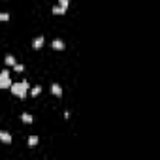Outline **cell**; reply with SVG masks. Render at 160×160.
Returning a JSON list of instances; mask_svg holds the SVG:
<instances>
[{
    "instance_id": "cell-9",
    "label": "cell",
    "mask_w": 160,
    "mask_h": 160,
    "mask_svg": "<svg viewBox=\"0 0 160 160\" xmlns=\"http://www.w3.org/2000/svg\"><path fill=\"white\" fill-rule=\"evenodd\" d=\"M6 64H8V66H13V64H15V59H13V55H6Z\"/></svg>"
},
{
    "instance_id": "cell-6",
    "label": "cell",
    "mask_w": 160,
    "mask_h": 160,
    "mask_svg": "<svg viewBox=\"0 0 160 160\" xmlns=\"http://www.w3.org/2000/svg\"><path fill=\"white\" fill-rule=\"evenodd\" d=\"M41 45H44V38H34V41H32V47H34V49H40Z\"/></svg>"
},
{
    "instance_id": "cell-1",
    "label": "cell",
    "mask_w": 160,
    "mask_h": 160,
    "mask_svg": "<svg viewBox=\"0 0 160 160\" xmlns=\"http://www.w3.org/2000/svg\"><path fill=\"white\" fill-rule=\"evenodd\" d=\"M12 92L15 94V96H19V98H25L27 96V92H28V83L27 81H21V83H12Z\"/></svg>"
},
{
    "instance_id": "cell-14",
    "label": "cell",
    "mask_w": 160,
    "mask_h": 160,
    "mask_svg": "<svg viewBox=\"0 0 160 160\" xmlns=\"http://www.w3.org/2000/svg\"><path fill=\"white\" fill-rule=\"evenodd\" d=\"M8 19H9L8 13H2V12H0V21H8Z\"/></svg>"
},
{
    "instance_id": "cell-3",
    "label": "cell",
    "mask_w": 160,
    "mask_h": 160,
    "mask_svg": "<svg viewBox=\"0 0 160 160\" xmlns=\"http://www.w3.org/2000/svg\"><path fill=\"white\" fill-rule=\"evenodd\" d=\"M51 92L60 98V96H62V89H60V85H59V83H53V85H51Z\"/></svg>"
},
{
    "instance_id": "cell-10",
    "label": "cell",
    "mask_w": 160,
    "mask_h": 160,
    "mask_svg": "<svg viewBox=\"0 0 160 160\" xmlns=\"http://www.w3.org/2000/svg\"><path fill=\"white\" fill-rule=\"evenodd\" d=\"M53 13H55V15H62V13H66V9H62L60 6H55V8H53Z\"/></svg>"
},
{
    "instance_id": "cell-8",
    "label": "cell",
    "mask_w": 160,
    "mask_h": 160,
    "mask_svg": "<svg viewBox=\"0 0 160 160\" xmlns=\"http://www.w3.org/2000/svg\"><path fill=\"white\" fill-rule=\"evenodd\" d=\"M21 119H23V123H27V124H30L32 121H34V119H32V115H28V113H23V115H21Z\"/></svg>"
},
{
    "instance_id": "cell-7",
    "label": "cell",
    "mask_w": 160,
    "mask_h": 160,
    "mask_svg": "<svg viewBox=\"0 0 160 160\" xmlns=\"http://www.w3.org/2000/svg\"><path fill=\"white\" fill-rule=\"evenodd\" d=\"M38 141H40V137H38V136H30V137H28V147H36Z\"/></svg>"
},
{
    "instance_id": "cell-5",
    "label": "cell",
    "mask_w": 160,
    "mask_h": 160,
    "mask_svg": "<svg viewBox=\"0 0 160 160\" xmlns=\"http://www.w3.org/2000/svg\"><path fill=\"white\" fill-rule=\"evenodd\" d=\"M0 141L2 143H12V136L8 132H0Z\"/></svg>"
},
{
    "instance_id": "cell-11",
    "label": "cell",
    "mask_w": 160,
    "mask_h": 160,
    "mask_svg": "<svg viewBox=\"0 0 160 160\" xmlns=\"http://www.w3.org/2000/svg\"><path fill=\"white\" fill-rule=\"evenodd\" d=\"M59 6H60L62 9H68V6H70V0H59Z\"/></svg>"
},
{
    "instance_id": "cell-12",
    "label": "cell",
    "mask_w": 160,
    "mask_h": 160,
    "mask_svg": "<svg viewBox=\"0 0 160 160\" xmlns=\"http://www.w3.org/2000/svg\"><path fill=\"white\" fill-rule=\"evenodd\" d=\"M40 92H41V87H34V89L30 91V94H32V96H38Z\"/></svg>"
},
{
    "instance_id": "cell-2",
    "label": "cell",
    "mask_w": 160,
    "mask_h": 160,
    "mask_svg": "<svg viewBox=\"0 0 160 160\" xmlns=\"http://www.w3.org/2000/svg\"><path fill=\"white\" fill-rule=\"evenodd\" d=\"M12 87V79H9V72L2 70L0 72V89H9Z\"/></svg>"
},
{
    "instance_id": "cell-4",
    "label": "cell",
    "mask_w": 160,
    "mask_h": 160,
    "mask_svg": "<svg viewBox=\"0 0 160 160\" xmlns=\"http://www.w3.org/2000/svg\"><path fill=\"white\" fill-rule=\"evenodd\" d=\"M64 47H66V45H64V41H62V40H53V49L62 51Z\"/></svg>"
},
{
    "instance_id": "cell-13",
    "label": "cell",
    "mask_w": 160,
    "mask_h": 160,
    "mask_svg": "<svg viewBox=\"0 0 160 160\" xmlns=\"http://www.w3.org/2000/svg\"><path fill=\"white\" fill-rule=\"evenodd\" d=\"M13 70H15V72H23L25 66H23V64H17V62H15V64H13Z\"/></svg>"
}]
</instances>
